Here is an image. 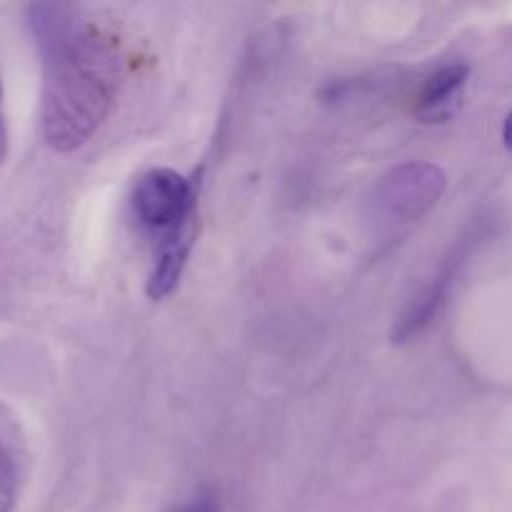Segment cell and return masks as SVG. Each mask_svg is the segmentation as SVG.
<instances>
[{
	"mask_svg": "<svg viewBox=\"0 0 512 512\" xmlns=\"http://www.w3.org/2000/svg\"><path fill=\"white\" fill-rule=\"evenodd\" d=\"M30 25L45 65L43 138L58 153H70L88 143L113 105L120 83L118 48L65 5H35Z\"/></svg>",
	"mask_w": 512,
	"mask_h": 512,
	"instance_id": "cell-1",
	"label": "cell"
},
{
	"mask_svg": "<svg viewBox=\"0 0 512 512\" xmlns=\"http://www.w3.org/2000/svg\"><path fill=\"white\" fill-rule=\"evenodd\" d=\"M445 190H448V175L440 165L425 160L398 165L370 190V220L380 225L415 223L440 203Z\"/></svg>",
	"mask_w": 512,
	"mask_h": 512,
	"instance_id": "cell-2",
	"label": "cell"
},
{
	"mask_svg": "<svg viewBox=\"0 0 512 512\" xmlns=\"http://www.w3.org/2000/svg\"><path fill=\"white\" fill-rule=\"evenodd\" d=\"M195 203V185L173 168L148 170L133 190L135 218L158 240L195 223Z\"/></svg>",
	"mask_w": 512,
	"mask_h": 512,
	"instance_id": "cell-3",
	"label": "cell"
},
{
	"mask_svg": "<svg viewBox=\"0 0 512 512\" xmlns=\"http://www.w3.org/2000/svg\"><path fill=\"white\" fill-rule=\"evenodd\" d=\"M470 240L473 238H465L463 243L443 260V265H440L438 273L430 278V283L410 300V305L405 308V313L400 315L398 323H395L393 328L395 343H408L410 338L420 335L430 323H433V318L440 313L445 300H448V293L450 288H453V280L455 275H458L460 263H463V258L468 255Z\"/></svg>",
	"mask_w": 512,
	"mask_h": 512,
	"instance_id": "cell-4",
	"label": "cell"
},
{
	"mask_svg": "<svg viewBox=\"0 0 512 512\" xmlns=\"http://www.w3.org/2000/svg\"><path fill=\"white\" fill-rule=\"evenodd\" d=\"M193 243H195V223L185 225V228L178 230V233L158 240L153 270H150L148 285H145V293H148L150 300L168 298V295L178 288L185 265H188Z\"/></svg>",
	"mask_w": 512,
	"mask_h": 512,
	"instance_id": "cell-5",
	"label": "cell"
},
{
	"mask_svg": "<svg viewBox=\"0 0 512 512\" xmlns=\"http://www.w3.org/2000/svg\"><path fill=\"white\" fill-rule=\"evenodd\" d=\"M465 83H468V65L463 63H450L430 75L418 95V108H415L418 118L423 123H438V120L450 118L458 108Z\"/></svg>",
	"mask_w": 512,
	"mask_h": 512,
	"instance_id": "cell-6",
	"label": "cell"
},
{
	"mask_svg": "<svg viewBox=\"0 0 512 512\" xmlns=\"http://www.w3.org/2000/svg\"><path fill=\"white\" fill-rule=\"evenodd\" d=\"M18 498V463L5 445H0V512H13Z\"/></svg>",
	"mask_w": 512,
	"mask_h": 512,
	"instance_id": "cell-7",
	"label": "cell"
},
{
	"mask_svg": "<svg viewBox=\"0 0 512 512\" xmlns=\"http://www.w3.org/2000/svg\"><path fill=\"white\" fill-rule=\"evenodd\" d=\"M168 512H220V503L213 493H200L195 498L185 500L183 505L178 508L168 510Z\"/></svg>",
	"mask_w": 512,
	"mask_h": 512,
	"instance_id": "cell-8",
	"label": "cell"
},
{
	"mask_svg": "<svg viewBox=\"0 0 512 512\" xmlns=\"http://www.w3.org/2000/svg\"><path fill=\"white\" fill-rule=\"evenodd\" d=\"M503 143L505 148L512 150V110L508 118H505V125H503Z\"/></svg>",
	"mask_w": 512,
	"mask_h": 512,
	"instance_id": "cell-9",
	"label": "cell"
},
{
	"mask_svg": "<svg viewBox=\"0 0 512 512\" xmlns=\"http://www.w3.org/2000/svg\"><path fill=\"white\" fill-rule=\"evenodd\" d=\"M0 130H3V88H0Z\"/></svg>",
	"mask_w": 512,
	"mask_h": 512,
	"instance_id": "cell-10",
	"label": "cell"
}]
</instances>
